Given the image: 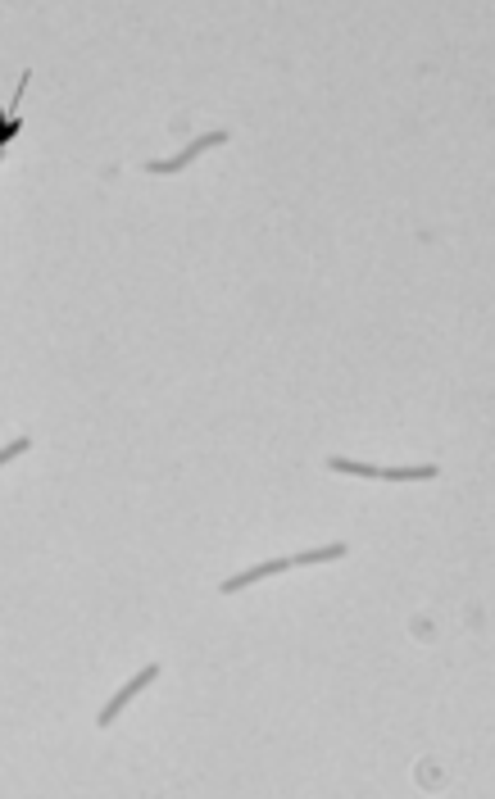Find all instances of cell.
I'll return each instance as SVG.
<instances>
[{
    "mask_svg": "<svg viewBox=\"0 0 495 799\" xmlns=\"http://www.w3.org/2000/svg\"><path fill=\"white\" fill-rule=\"evenodd\" d=\"M327 473L387 477V482H427V477H436V464H418V468H368V464H350V459H327Z\"/></svg>",
    "mask_w": 495,
    "mask_h": 799,
    "instance_id": "6da1fadb",
    "label": "cell"
},
{
    "mask_svg": "<svg viewBox=\"0 0 495 799\" xmlns=\"http://www.w3.org/2000/svg\"><path fill=\"white\" fill-rule=\"evenodd\" d=\"M159 677V663H146V668H141L137 672V677H132L128 681V686H123V691L119 695H114V700H109L105 704V709H100V718H96V727H109V722H114V718H119V713H123V704H128V700H137V695L141 691H146V686H150V681H155Z\"/></svg>",
    "mask_w": 495,
    "mask_h": 799,
    "instance_id": "7a4b0ae2",
    "label": "cell"
},
{
    "mask_svg": "<svg viewBox=\"0 0 495 799\" xmlns=\"http://www.w3.org/2000/svg\"><path fill=\"white\" fill-rule=\"evenodd\" d=\"M209 146H228V132H223V128H218V132H205V137H196L187 150H182V155H173V159H155V164H150V173H182V168H187L196 155H205Z\"/></svg>",
    "mask_w": 495,
    "mask_h": 799,
    "instance_id": "3957f363",
    "label": "cell"
},
{
    "mask_svg": "<svg viewBox=\"0 0 495 799\" xmlns=\"http://www.w3.org/2000/svg\"><path fill=\"white\" fill-rule=\"evenodd\" d=\"M287 568H291V559H268V563H259V568H246V573L228 577V582H218V591L232 595V591H241V586H255V582H264V577L287 573Z\"/></svg>",
    "mask_w": 495,
    "mask_h": 799,
    "instance_id": "277c9868",
    "label": "cell"
},
{
    "mask_svg": "<svg viewBox=\"0 0 495 799\" xmlns=\"http://www.w3.org/2000/svg\"><path fill=\"white\" fill-rule=\"evenodd\" d=\"M350 545H323V550H305V554H296V559H291V568H300V563H327V559H341V554H346Z\"/></svg>",
    "mask_w": 495,
    "mask_h": 799,
    "instance_id": "5b68a950",
    "label": "cell"
}]
</instances>
